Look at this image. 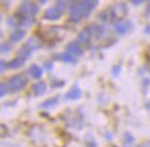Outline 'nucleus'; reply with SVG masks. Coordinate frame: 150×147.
<instances>
[{
    "mask_svg": "<svg viewBox=\"0 0 150 147\" xmlns=\"http://www.w3.org/2000/svg\"><path fill=\"white\" fill-rule=\"evenodd\" d=\"M26 84H28L26 78L23 77V76H21V74H15L10 80V87H11V91H14V92L22 91L23 88L26 87Z\"/></svg>",
    "mask_w": 150,
    "mask_h": 147,
    "instance_id": "f257e3e1",
    "label": "nucleus"
},
{
    "mask_svg": "<svg viewBox=\"0 0 150 147\" xmlns=\"http://www.w3.org/2000/svg\"><path fill=\"white\" fill-rule=\"evenodd\" d=\"M110 11H112V19H121L127 15L128 10H127V6L120 3V4H116L114 7H112Z\"/></svg>",
    "mask_w": 150,
    "mask_h": 147,
    "instance_id": "f03ea898",
    "label": "nucleus"
},
{
    "mask_svg": "<svg viewBox=\"0 0 150 147\" xmlns=\"http://www.w3.org/2000/svg\"><path fill=\"white\" fill-rule=\"evenodd\" d=\"M19 13L23 17H33V15H36L39 13V7L36 4H33V3H26L19 8Z\"/></svg>",
    "mask_w": 150,
    "mask_h": 147,
    "instance_id": "7ed1b4c3",
    "label": "nucleus"
},
{
    "mask_svg": "<svg viewBox=\"0 0 150 147\" xmlns=\"http://www.w3.org/2000/svg\"><path fill=\"white\" fill-rule=\"evenodd\" d=\"M62 13H64V11L59 8L58 6H54V7H50L48 10H46V13H44V18L48 19V21H55V19L61 18Z\"/></svg>",
    "mask_w": 150,
    "mask_h": 147,
    "instance_id": "20e7f679",
    "label": "nucleus"
},
{
    "mask_svg": "<svg viewBox=\"0 0 150 147\" xmlns=\"http://www.w3.org/2000/svg\"><path fill=\"white\" fill-rule=\"evenodd\" d=\"M81 18H84V11L81 8V4H73L70 8V21L79 22Z\"/></svg>",
    "mask_w": 150,
    "mask_h": 147,
    "instance_id": "39448f33",
    "label": "nucleus"
},
{
    "mask_svg": "<svg viewBox=\"0 0 150 147\" xmlns=\"http://www.w3.org/2000/svg\"><path fill=\"white\" fill-rule=\"evenodd\" d=\"M98 1H99V0H83L80 4H81V8H83V11H84V17H88V15H90V13L98 6Z\"/></svg>",
    "mask_w": 150,
    "mask_h": 147,
    "instance_id": "423d86ee",
    "label": "nucleus"
},
{
    "mask_svg": "<svg viewBox=\"0 0 150 147\" xmlns=\"http://www.w3.org/2000/svg\"><path fill=\"white\" fill-rule=\"evenodd\" d=\"M132 28V23L129 22V21H118L117 23H116V32L118 33V34H125V33H128L129 30H131Z\"/></svg>",
    "mask_w": 150,
    "mask_h": 147,
    "instance_id": "0eeeda50",
    "label": "nucleus"
},
{
    "mask_svg": "<svg viewBox=\"0 0 150 147\" xmlns=\"http://www.w3.org/2000/svg\"><path fill=\"white\" fill-rule=\"evenodd\" d=\"M91 33H90V30L88 29H84V30H81V32L79 33L77 36V41L80 43V44H83V46H88L90 43H91Z\"/></svg>",
    "mask_w": 150,
    "mask_h": 147,
    "instance_id": "6e6552de",
    "label": "nucleus"
},
{
    "mask_svg": "<svg viewBox=\"0 0 150 147\" xmlns=\"http://www.w3.org/2000/svg\"><path fill=\"white\" fill-rule=\"evenodd\" d=\"M65 98H66V99H70V101H77V99L81 98V89H80L77 85H73V87L69 89V92H66Z\"/></svg>",
    "mask_w": 150,
    "mask_h": 147,
    "instance_id": "1a4fd4ad",
    "label": "nucleus"
},
{
    "mask_svg": "<svg viewBox=\"0 0 150 147\" xmlns=\"http://www.w3.org/2000/svg\"><path fill=\"white\" fill-rule=\"evenodd\" d=\"M66 48H68V52L73 54V55H76V56L83 55V48H81V46H80L79 41H70Z\"/></svg>",
    "mask_w": 150,
    "mask_h": 147,
    "instance_id": "9d476101",
    "label": "nucleus"
},
{
    "mask_svg": "<svg viewBox=\"0 0 150 147\" xmlns=\"http://www.w3.org/2000/svg\"><path fill=\"white\" fill-rule=\"evenodd\" d=\"M46 91H47V84L44 83V81H39V83H36L32 88V92L35 96H40L43 94H46Z\"/></svg>",
    "mask_w": 150,
    "mask_h": 147,
    "instance_id": "9b49d317",
    "label": "nucleus"
},
{
    "mask_svg": "<svg viewBox=\"0 0 150 147\" xmlns=\"http://www.w3.org/2000/svg\"><path fill=\"white\" fill-rule=\"evenodd\" d=\"M87 29L90 30L91 36L95 37V39H100V37L103 36V33H105L103 28H102V26H99V25H90Z\"/></svg>",
    "mask_w": 150,
    "mask_h": 147,
    "instance_id": "f8f14e48",
    "label": "nucleus"
},
{
    "mask_svg": "<svg viewBox=\"0 0 150 147\" xmlns=\"http://www.w3.org/2000/svg\"><path fill=\"white\" fill-rule=\"evenodd\" d=\"M28 72H29V76L32 78H41V76H43V69L39 65H32Z\"/></svg>",
    "mask_w": 150,
    "mask_h": 147,
    "instance_id": "ddd939ff",
    "label": "nucleus"
},
{
    "mask_svg": "<svg viewBox=\"0 0 150 147\" xmlns=\"http://www.w3.org/2000/svg\"><path fill=\"white\" fill-rule=\"evenodd\" d=\"M25 30H22V29H15L13 33H11V41L17 43V41H21L23 37H25Z\"/></svg>",
    "mask_w": 150,
    "mask_h": 147,
    "instance_id": "4468645a",
    "label": "nucleus"
},
{
    "mask_svg": "<svg viewBox=\"0 0 150 147\" xmlns=\"http://www.w3.org/2000/svg\"><path fill=\"white\" fill-rule=\"evenodd\" d=\"M59 60L62 62H66V63H76V55H73L70 52H65V54H61L58 56Z\"/></svg>",
    "mask_w": 150,
    "mask_h": 147,
    "instance_id": "2eb2a0df",
    "label": "nucleus"
},
{
    "mask_svg": "<svg viewBox=\"0 0 150 147\" xmlns=\"http://www.w3.org/2000/svg\"><path fill=\"white\" fill-rule=\"evenodd\" d=\"M30 50H39L41 47V41L39 40V37H30L28 40V44H26Z\"/></svg>",
    "mask_w": 150,
    "mask_h": 147,
    "instance_id": "dca6fc26",
    "label": "nucleus"
},
{
    "mask_svg": "<svg viewBox=\"0 0 150 147\" xmlns=\"http://www.w3.org/2000/svg\"><path fill=\"white\" fill-rule=\"evenodd\" d=\"M25 58H21V56H18V58H15V59H13L11 62L8 63V68L10 69H18V68H21L23 63H25Z\"/></svg>",
    "mask_w": 150,
    "mask_h": 147,
    "instance_id": "f3484780",
    "label": "nucleus"
},
{
    "mask_svg": "<svg viewBox=\"0 0 150 147\" xmlns=\"http://www.w3.org/2000/svg\"><path fill=\"white\" fill-rule=\"evenodd\" d=\"M21 25L25 26V28H30L35 25V18L33 17H23L22 21H21Z\"/></svg>",
    "mask_w": 150,
    "mask_h": 147,
    "instance_id": "a211bd4d",
    "label": "nucleus"
},
{
    "mask_svg": "<svg viewBox=\"0 0 150 147\" xmlns=\"http://www.w3.org/2000/svg\"><path fill=\"white\" fill-rule=\"evenodd\" d=\"M30 52H32V50H30L28 46H25V47H22V48L19 50L18 55L21 56V58H25V59H26V58H29V56H30Z\"/></svg>",
    "mask_w": 150,
    "mask_h": 147,
    "instance_id": "6ab92c4d",
    "label": "nucleus"
},
{
    "mask_svg": "<svg viewBox=\"0 0 150 147\" xmlns=\"http://www.w3.org/2000/svg\"><path fill=\"white\" fill-rule=\"evenodd\" d=\"M7 23H8L10 26H19V23H21L19 17L18 15H11V17L7 19Z\"/></svg>",
    "mask_w": 150,
    "mask_h": 147,
    "instance_id": "aec40b11",
    "label": "nucleus"
},
{
    "mask_svg": "<svg viewBox=\"0 0 150 147\" xmlns=\"http://www.w3.org/2000/svg\"><path fill=\"white\" fill-rule=\"evenodd\" d=\"M57 103H58V98H51V99H47L46 102H43L40 107H51V106H55Z\"/></svg>",
    "mask_w": 150,
    "mask_h": 147,
    "instance_id": "412c9836",
    "label": "nucleus"
},
{
    "mask_svg": "<svg viewBox=\"0 0 150 147\" xmlns=\"http://www.w3.org/2000/svg\"><path fill=\"white\" fill-rule=\"evenodd\" d=\"M10 89H11V87H10L8 84L1 83V85H0V95H1V96H4V95H7V94L10 92Z\"/></svg>",
    "mask_w": 150,
    "mask_h": 147,
    "instance_id": "4be33fe9",
    "label": "nucleus"
},
{
    "mask_svg": "<svg viewBox=\"0 0 150 147\" xmlns=\"http://www.w3.org/2000/svg\"><path fill=\"white\" fill-rule=\"evenodd\" d=\"M10 50H11V44H8V43H3V44H1V52H3V54L8 52Z\"/></svg>",
    "mask_w": 150,
    "mask_h": 147,
    "instance_id": "5701e85b",
    "label": "nucleus"
},
{
    "mask_svg": "<svg viewBox=\"0 0 150 147\" xmlns=\"http://www.w3.org/2000/svg\"><path fill=\"white\" fill-rule=\"evenodd\" d=\"M118 74H120V66H114L113 68V76L114 77H117Z\"/></svg>",
    "mask_w": 150,
    "mask_h": 147,
    "instance_id": "b1692460",
    "label": "nucleus"
},
{
    "mask_svg": "<svg viewBox=\"0 0 150 147\" xmlns=\"http://www.w3.org/2000/svg\"><path fill=\"white\" fill-rule=\"evenodd\" d=\"M125 140H127V142H129V143H132L135 139H134V136H132L131 133H127V135H125Z\"/></svg>",
    "mask_w": 150,
    "mask_h": 147,
    "instance_id": "393cba45",
    "label": "nucleus"
},
{
    "mask_svg": "<svg viewBox=\"0 0 150 147\" xmlns=\"http://www.w3.org/2000/svg\"><path fill=\"white\" fill-rule=\"evenodd\" d=\"M132 1V4H135V6H138V4H141L142 3V0H131Z\"/></svg>",
    "mask_w": 150,
    "mask_h": 147,
    "instance_id": "a878e982",
    "label": "nucleus"
},
{
    "mask_svg": "<svg viewBox=\"0 0 150 147\" xmlns=\"http://www.w3.org/2000/svg\"><path fill=\"white\" fill-rule=\"evenodd\" d=\"M4 70H6V62L1 60V72H4Z\"/></svg>",
    "mask_w": 150,
    "mask_h": 147,
    "instance_id": "bb28decb",
    "label": "nucleus"
},
{
    "mask_svg": "<svg viewBox=\"0 0 150 147\" xmlns=\"http://www.w3.org/2000/svg\"><path fill=\"white\" fill-rule=\"evenodd\" d=\"M145 33H147V34H150V25H147L145 28Z\"/></svg>",
    "mask_w": 150,
    "mask_h": 147,
    "instance_id": "cd10ccee",
    "label": "nucleus"
},
{
    "mask_svg": "<svg viewBox=\"0 0 150 147\" xmlns=\"http://www.w3.org/2000/svg\"><path fill=\"white\" fill-rule=\"evenodd\" d=\"M46 68H47V69H51V68H52V63H51V62H47V63H46Z\"/></svg>",
    "mask_w": 150,
    "mask_h": 147,
    "instance_id": "c85d7f7f",
    "label": "nucleus"
},
{
    "mask_svg": "<svg viewBox=\"0 0 150 147\" xmlns=\"http://www.w3.org/2000/svg\"><path fill=\"white\" fill-rule=\"evenodd\" d=\"M141 147H150V140H149V142H146V143H143Z\"/></svg>",
    "mask_w": 150,
    "mask_h": 147,
    "instance_id": "c756f323",
    "label": "nucleus"
},
{
    "mask_svg": "<svg viewBox=\"0 0 150 147\" xmlns=\"http://www.w3.org/2000/svg\"><path fill=\"white\" fill-rule=\"evenodd\" d=\"M39 1H41V4H44V3H47L48 0H39Z\"/></svg>",
    "mask_w": 150,
    "mask_h": 147,
    "instance_id": "7c9ffc66",
    "label": "nucleus"
},
{
    "mask_svg": "<svg viewBox=\"0 0 150 147\" xmlns=\"http://www.w3.org/2000/svg\"><path fill=\"white\" fill-rule=\"evenodd\" d=\"M146 107H147V109H149V110H150V101L147 102V105H146Z\"/></svg>",
    "mask_w": 150,
    "mask_h": 147,
    "instance_id": "2f4dec72",
    "label": "nucleus"
},
{
    "mask_svg": "<svg viewBox=\"0 0 150 147\" xmlns=\"http://www.w3.org/2000/svg\"><path fill=\"white\" fill-rule=\"evenodd\" d=\"M146 11H147V13H149V14H150V4L147 6V8H146Z\"/></svg>",
    "mask_w": 150,
    "mask_h": 147,
    "instance_id": "473e14b6",
    "label": "nucleus"
}]
</instances>
